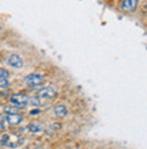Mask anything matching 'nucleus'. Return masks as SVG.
<instances>
[{
    "instance_id": "nucleus-10",
    "label": "nucleus",
    "mask_w": 147,
    "mask_h": 149,
    "mask_svg": "<svg viewBox=\"0 0 147 149\" xmlns=\"http://www.w3.org/2000/svg\"><path fill=\"white\" fill-rule=\"evenodd\" d=\"M4 113L7 114H15L16 113V107L14 106V107H6V109H4Z\"/></svg>"
},
{
    "instance_id": "nucleus-2",
    "label": "nucleus",
    "mask_w": 147,
    "mask_h": 149,
    "mask_svg": "<svg viewBox=\"0 0 147 149\" xmlns=\"http://www.w3.org/2000/svg\"><path fill=\"white\" fill-rule=\"evenodd\" d=\"M139 0H121L120 1V10L125 14H131L138 8Z\"/></svg>"
},
{
    "instance_id": "nucleus-13",
    "label": "nucleus",
    "mask_w": 147,
    "mask_h": 149,
    "mask_svg": "<svg viewBox=\"0 0 147 149\" xmlns=\"http://www.w3.org/2000/svg\"><path fill=\"white\" fill-rule=\"evenodd\" d=\"M36 149H40V148H36Z\"/></svg>"
},
{
    "instance_id": "nucleus-9",
    "label": "nucleus",
    "mask_w": 147,
    "mask_h": 149,
    "mask_svg": "<svg viewBox=\"0 0 147 149\" xmlns=\"http://www.w3.org/2000/svg\"><path fill=\"white\" fill-rule=\"evenodd\" d=\"M8 86H10L8 77H0V88H7Z\"/></svg>"
},
{
    "instance_id": "nucleus-11",
    "label": "nucleus",
    "mask_w": 147,
    "mask_h": 149,
    "mask_svg": "<svg viewBox=\"0 0 147 149\" xmlns=\"http://www.w3.org/2000/svg\"><path fill=\"white\" fill-rule=\"evenodd\" d=\"M0 77H8V72L3 68H0Z\"/></svg>"
},
{
    "instance_id": "nucleus-3",
    "label": "nucleus",
    "mask_w": 147,
    "mask_h": 149,
    "mask_svg": "<svg viewBox=\"0 0 147 149\" xmlns=\"http://www.w3.org/2000/svg\"><path fill=\"white\" fill-rule=\"evenodd\" d=\"M25 83H26L29 87H38L44 83V76H42V74H38V73L27 74V76L25 77Z\"/></svg>"
},
{
    "instance_id": "nucleus-5",
    "label": "nucleus",
    "mask_w": 147,
    "mask_h": 149,
    "mask_svg": "<svg viewBox=\"0 0 147 149\" xmlns=\"http://www.w3.org/2000/svg\"><path fill=\"white\" fill-rule=\"evenodd\" d=\"M57 95V91H56L55 87H45V88H41V90L37 91V96L40 98H44V99H51V98H55Z\"/></svg>"
},
{
    "instance_id": "nucleus-7",
    "label": "nucleus",
    "mask_w": 147,
    "mask_h": 149,
    "mask_svg": "<svg viewBox=\"0 0 147 149\" xmlns=\"http://www.w3.org/2000/svg\"><path fill=\"white\" fill-rule=\"evenodd\" d=\"M53 113H55L56 117H65L67 115V107L63 106V104H57V106H55V109H53Z\"/></svg>"
},
{
    "instance_id": "nucleus-6",
    "label": "nucleus",
    "mask_w": 147,
    "mask_h": 149,
    "mask_svg": "<svg viewBox=\"0 0 147 149\" xmlns=\"http://www.w3.org/2000/svg\"><path fill=\"white\" fill-rule=\"evenodd\" d=\"M22 121H23V117H22V115H19L18 113H15V114H8V115H7V122L10 123V125H12V126L19 125Z\"/></svg>"
},
{
    "instance_id": "nucleus-8",
    "label": "nucleus",
    "mask_w": 147,
    "mask_h": 149,
    "mask_svg": "<svg viewBox=\"0 0 147 149\" xmlns=\"http://www.w3.org/2000/svg\"><path fill=\"white\" fill-rule=\"evenodd\" d=\"M29 132H32V133H41L42 130H44V126L40 125V123H32V125H29Z\"/></svg>"
},
{
    "instance_id": "nucleus-12",
    "label": "nucleus",
    "mask_w": 147,
    "mask_h": 149,
    "mask_svg": "<svg viewBox=\"0 0 147 149\" xmlns=\"http://www.w3.org/2000/svg\"><path fill=\"white\" fill-rule=\"evenodd\" d=\"M4 129V125H3V122L0 121V130H3Z\"/></svg>"
},
{
    "instance_id": "nucleus-4",
    "label": "nucleus",
    "mask_w": 147,
    "mask_h": 149,
    "mask_svg": "<svg viewBox=\"0 0 147 149\" xmlns=\"http://www.w3.org/2000/svg\"><path fill=\"white\" fill-rule=\"evenodd\" d=\"M6 63H7L8 67L15 68V69L23 68V60H22V57H20L19 54H10L7 58H6Z\"/></svg>"
},
{
    "instance_id": "nucleus-1",
    "label": "nucleus",
    "mask_w": 147,
    "mask_h": 149,
    "mask_svg": "<svg viewBox=\"0 0 147 149\" xmlns=\"http://www.w3.org/2000/svg\"><path fill=\"white\" fill-rule=\"evenodd\" d=\"M29 100H30V98H27L26 95H22V94H15L10 98L11 104L12 106H15V107H18V109L26 107L29 104Z\"/></svg>"
}]
</instances>
